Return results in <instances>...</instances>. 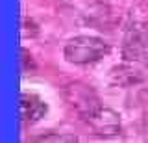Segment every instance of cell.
Segmentation results:
<instances>
[{
    "mask_svg": "<svg viewBox=\"0 0 148 143\" xmlns=\"http://www.w3.org/2000/svg\"><path fill=\"white\" fill-rule=\"evenodd\" d=\"M109 43H106L100 37H92V35H78L72 37L65 45L63 54L65 59L76 65H87V63H95L109 54Z\"/></svg>",
    "mask_w": 148,
    "mask_h": 143,
    "instance_id": "1",
    "label": "cell"
},
{
    "mask_svg": "<svg viewBox=\"0 0 148 143\" xmlns=\"http://www.w3.org/2000/svg\"><path fill=\"white\" fill-rule=\"evenodd\" d=\"M18 112H21V121L26 124L37 123L39 119L45 117L48 112V106L41 97L35 93H22L21 95V104H18Z\"/></svg>",
    "mask_w": 148,
    "mask_h": 143,
    "instance_id": "4",
    "label": "cell"
},
{
    "mask_svg": "<svg viewBox=\"0 0 148 143\" xmlns=\"http://www.w3.org/2000/svg\"><path fill=\"white\" fill-rule=\"evenodd\" d=\"M63 97L67 100V104L78 113V117L82 121H87L102 108L96 91L91 86L83 84V82H71V84H67L63 89Z\"/></svg>",
    "mask_w": 148,
    "mask_h": 143,
    "instance_id": "2",
    "label": "cell"
},
{
    "mask_svg": "<svg viewBox=\"0 0 148 143\" xmlns=\"http://www.w3.org/2000/svg\"><path fill=\"white\" fill-rule=\"evenodd\" d=\"M39 141H76V137L74 136H58V134H52V136L39 137Z\"/></svg>",
    "mask_w": 148,
    "mask_h": 143,
    "instance_id": "5",
    "label": "cell"
},
{
    "mask_svg": "<svg viewBox=\"0 0 148 143\" xmlns=\"http://www.w3.org/2000/svg\"><path fill=\"white\" fill-rule=\"evenodd\" d=\"M89 126L92 128V132L98 136H115L120 132V117L117 112L109 108H102L96 112L92 117H89L85 121Z\"/></svg>",
    "mask_w": 148,
    "mask_h": 143,
    "instance_id": "3",
    "label": "cell"
}]
</instances>
